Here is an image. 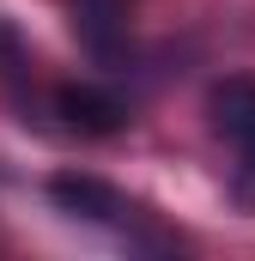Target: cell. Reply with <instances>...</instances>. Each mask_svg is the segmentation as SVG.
<instances>
[{"label": "cell", "mask_w": 255, "mask_h": 261, "mask_svg": "<svg viewBox=\"0 0 255 261\" xmlns=\"http://www.w3.org/2000/svg\"><path fill=\"white\" fill-rule=\"evenodd\" d=\"M207 110H213V128L225 134L231 146H237V195L255 206V79H219L213 85V97H207Z\"/></svg>", "instance_id": "6da1fadb"}, {"label": "cell", "mask_w": 255, "mask_h": 261, "mask_svg": "<svg viewBox=\"0 0 255 261\" xmlns=\"http://www.w3.org/2000/svg\"><path fill=\"white\" fill-rule=\"evenodd\" d=\"M128 31V0H73V37L91 61H116Z\"/></svg>", "instance_id": "277c9868"}, {"label": "cell", "mask_w": 255, "mask_h": 261, "mask_svg": "<svg viewBox=\"0 0 255 261\" xmlns=\"http://www.w3.org/2000/svg\"><path fill=\"white\" fill-rule=\"evenodd\" d=\"M49 200L61 213H73V219H85V225H128L134 219V206H128L122 189H110L104 176H85V170H61L49 182Z\"/></svg>", "instance_id": "7a4b0ae2"}, {"label": "cell", "mask_w": 255, "mask_h": 261, "mask_svg": "<svg viewBox=\"0 0 255 261\" xmlns=\"http://www.w3.org/2000/svg\"><path fill=\"white\" fill-rule=\"evenodd\" d=\"M55 110H61L67 128L85 134V140H110V134L128 128V103L116 91H104V85H61L55 91Z\"/></svg>", "instance_id": "3957f363"}]
</instances>
